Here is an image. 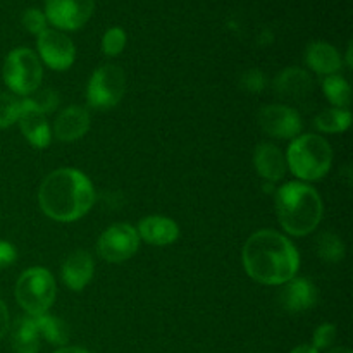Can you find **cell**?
Here are the masks:
<instances>
[{
  "instance_id": "obj_7",
  "label": "cell",
  "mask_w": 353,
  "mask_h": 353,
  "mask_svg": "<svg viewBox=\"0 0 353 353\" xmlns=\"http://www.w3.org/2000/svg\"><path fill=\"white\" fill-rule=\"evenodd\" d=\"M126 92V76L116 64H103L90 78L86 86V103L95 110L116 107Z\"/></svg>"
},
{
  "instance_id": "obj_31",
  "label": "cell",
  "mask_w": 353,
  "mask_h": 353,
  "mask_svg": "<svg viewBox=\"0 0 353 353\" xmlns=\"http://www.w3.org/2000/svg\"><path fill=\"white\" fill-rule=\"evenodd\" d=\"M17 259V252L14 248L12 243L9 241H0V269L9 268L16 262Z\"/></svg>"
},
{
  "instance_id": "obj_36",
  "label": "cell",
  "mask_w": 353,
  "mask_h": 353,
  "mask_svg": "<svg viewBox=\"0 0 353 353\" xmlns=\"http://www.w3.org/2000/svg\"><path fill=\"white\" fill-rule=\"evenodd\" d=\"M347 57H348L347 64H348V65H350V68H352V64H353V62H352V43H350V45H348V52H347Z\"/></svg>"
},
{
  "instance_id": "obj_11",
  "label": "cell",
  "mask_w": 353,
  "mask_h": 353,
  "mask_svg": "<svg viewBox=\"0 0 353 353\" xmlns=\"http://www.w3.org/2000/svg\"><path fill=\"white\" fill-rule=\"evenodd\" d=\"M259 124L265 134L279 140L295 138L302 131V117L288 105H265L259 112Z\"/></svg>"
},
{
  "instance_id": "obj_10",
  "label": "cell",
  "mask_w": 353,
  "mask_h": 353,
  "mask_svg": "<svg viewBox=\"0 0 353 353\" xmlns=\"http://www.w3.org/2000/svg\"><path fill=\"white\" fill-rule=\"evenodd\" d=\"M38 54L54 71H65L74 64L76 48L71 38L59 30H47L38 34Z\"/></svg>"
},
{
  "instance_id": "obj_27",
  "label": "cell",
  "mask_w": 353,
  "mask_h": 353,
  "mask_svg": "<svg viewBox=\"0 0 353 353\" xmlns=\"http://www.w3.org/2000/svg\"><path fill=\"white\" fill-rule=\"evenodd\" d=\"M126 31L119 26H114L105 31L102 37V52L109 57H116L126 47Z\"/></svg>"
},
{
  "instance_id": "obj_28",
  "label": "cell",
  "mask_w": 353,
  "mask_h": 353,
  "mask_svg": "<svg viewBox=\"0 0 353 353\" xmlns=\"http://www.w3.org/2000/svg\"><path fill=\"white\" fill-rule=\"evenodd\" d=\"M47 16L45 12H41L40 9H31L24 10L23 14V26L30 31L31 34H41L45 30H47Z\"/></svg>"
},
{
  "instance_id": "obj_4",
  "label": "cell",
  "mask_w": 353,
  "mask_h": 353,
  "mask_svg": "<svg viewBox=\"0 0 353 353\" xmlns=\"http://www.w3.org/2000/svg\"><path fill=\"white\" fill-rule=\"evenodd\" d=\"M331 145L319 134L296 137L286 152V164L303 181H319L331 169Z\"/></svg>"
},
{
  "instance_id": "obj_30",
  "label": "cell",
  "mask_w": 353,
  "mask_h": 353,
  "mask_svg": "<svg viewBox=\"0 0 353 353\" xmlns=\"http://www.w3.org/2000/svg\"><path fill=\"white\" fill-rule=\"evenodd\" d=\"M241 86H243L247 92H262L265 86V76L262 74L257 69H252V71H247L241 78Z\"/></svg>"
},
{
  "instance_id": "obj_35",
  "label": "cell",
  "mask_w": 353,
  "mask_h": 353,
  "mask_svg": "<svg viewBox=\"0 0 353 353\" xmlns=\"http://www.w3.org/2000/svg\"><path fill=\"white\" fill-rule=\"evenodd\" d=\"M327 353H352V350H348V348L345 347H340V348H333V350H330Z\"/></svg>"
},
{
  "instance_id": "obj_26",
  "label": "cell",
  "mask_w": 353,
  "mask_h": 353,
  "mask_svg": "<svg viewBox=\"0 0 353 353\" xmlns=\"http://www.w3.org/2000/svg\"><path fill=\"white\" fill-rule=\"evenodd\" d=\"M21 116V99L12 93L0 92V130L12 126Z\"/></svg>"
},
{
  "instance_id": "obj_21",
  "label": "cell",
  "mask_w": 353,
  "mask_h": 353,
  "mask_svg": "<svg viewBox=\"0 0 353 353\" xmlns=\"http://www.w3.org/2000/svg\"><path fill=\"white\" fill-rule=\"evenodd\" d=\"M33 317L37 321L40 336H43L48 343L57 345V347H65V343L69 341V334H71L68 323H64L62 319H59V317L52 316L48 312Z\"/></svg>"
},
{
  "instance_id": "obj_5",
  "label": "cell",
  "mask_w": 353,
  "mask_h": 353,
  "mask_svg": "<svg viewBox=\"0 0 353 353\" xmlns=\"http://www.w3.org/2000/svg\"><path fill=\"white\" fill-rule=\"evenodd\" d=\"M16 299L28 316L48 312L55 299L54 276L43 268L28 269L16 283Z\"/></svg>"
},
{
  "instance_id": "obj_25",
  "label": "cell",
  "mask_w": 353,
  "mask_h": 353,
  "mask_svg": "<svg viewBox=\"0 0 353 353\" xmlns=\"http://www.w3.org/2000/svg\"><path fill=\"white\" fill-rule=\"evenodd\" d=\"M23 100L28 103V105L33 107L34 110L43 114V116L54 112V110L59 107V93L52 88L34 90L31 95L24 97Z\"/></svg>"
},
{
  "instance_id": "obj_2",
  "label": "cell",
  "mask_w": 353,
  "mask_h": 353,
  "mask_svg": "<svg viewBox=\"0 0 353 353\" xmlns=\"http://www.w3.org/2000/svg\"><path fill=\"white\" fill-rule=\"evenodd\" d=\"M38 200L45 216L50 219L74 223L86 216L93 207L95 188L78 169H57L43 179Z\"/></svg>"
},
{
  "instance_id": "obj_20",
  "label": "cell",
  "mask_w": 353,
  "mask_h": 353,
  "mask_svg": "<svg viewBox=\"0 0 353 353\" xmlns=\"http://www.w3.org/2000/svg\"><path fill=\"white\" fill-rule=\"evenodd\" d=\"M10 338L16 353H38L40 350V331L33 316L17 317L10 331Z\"/></svg>"
},
{
  "instance_id": "obj_3",
  "label": "cell",
  "mask_w": 353,
  "mask_h": 353,
  "mask_svg": "<svg viewBox=\"0 0 353 353\" xmlns=\"http://www.w3.org/2000/svg\"><path fill=\"white\" fill-rule=\"evenodd\" d=\"M276 210L286 233L305 236L319 226L323 200L312 186L292 181L276 192Z\"/></svg>"
},
{
  "instance_id": "obj_18",
  "label": "cell",
  "mask_w": 353,
  "mask_h": 353,
  "mask_svg": "<svg viewBox=\"0 0 353 353\" xmlns=\"http://www.w3.org/2000/svg\"><path fill=\"white\" fill-rule=\"evenodd\" d=\"M314 88L312 76L299 68H288L279 72L274 79V90L285 99H302Z\"/></svg>"
},
{
  "instance_id": "obj_19",
  "label": "cell",
  "mask_w": 353,
  "mask_h": 353,
  "mask_svg": "<svg viewBox=\"0 0 353 353\" xmlns=\"http://www.w3.org/2000/svg\"><path fill=\"white\" fill-rule=\"evenodd\" d=\"M305 62L314 72L321 76L336 74L341 69V57L333 45L326 41H314L305 50Z\"/></svg>"
},
{
  "instance_id": "obj_1",
  "label": "cell",
  "mask_w": 353,
  "mask_h": 353,
  "mask_svg": "<svg viewBox=\"0 0 353 353\" xmlns=\"http://www.w3.org/2000/svg\"><path fill=\"white\" fill-rule=\"evenodd\" d=\"M243 265L247 274L262 285H285L299 272L300 255L281 233L262 230L245 243Z\"/></svg>"
},
{
  "instance_id": "obj_34",
  "label": "cell",
  "mask_w": 353,
  "mask_h": 353,
  "mask_svg": "<svg viewBox=\"0 0 353 353\" xmlns=\"http://www.w3.org/2000/svg\"><path fill=\"white\" fill-rule=\"evenodd\" d=\"M292 353H319V350H316L312 345H300V347L293 348Z\"/></svg>"
},
{
  "instance_id": "obj_14",
  "label": "cell",
  "mask_w": 353,
  "mask_h": 353,
  "mask_svg": "<svg viewBox=\"0 0 353 353\" xmlns=\"http://www.w3.org/2000/svg\"><path fill=\"white\" fill-rule=\"evenodd\" d=\"M95 264L88 252L76 250L64 261L61 269L62 281L71 288L72 292H81L93 278Z\"/></svg>"
},
{
  "instance_id": "obj_29",
  "label": "cell",
  "mask_w": 353,
  "mask_h": 353,
  "mask_svg": "<svg viewBox=\"0 0 353 353\" xmlns=\"http://www.w3.org/2000/svg\"><path fill=\"white\" fill-rule=\"evenodd\" d=\"M334 340H336V327L333 324H321L314 333L312 347L316 350H324V348H330L334 343Z\"/></svg>"
},
{
  "instance_id": "obj_8",
  "label": "cell",
  "mask_w": 353,
  "mask_h": 353,
  "mask_svg": "<svg viewBox=\"0 0 353 353\" xmlns=\"http://www.w3.org/2000/svg\"><path fill=\"white\" fill-rule=\"evenodd\" d=\"M140 247V236L138 231L131 224L119 223L107 228L99 238L97 250L103 261L110 264H119V262L128 261L137 254Z\"/></svg>"
},
{
  "instance_id": "obj_23",
  "label": "cell",
  "mask_w": 353,
  "mask_h": 353,
  "mask_svg": "<svg viewBox=\"0 0 353 353\" xmlns=\"http://www.w3.org/2000/svg\"><path fill=\"white\" fill-rule=\"evenodd\" d=\"M323 92L326 99L336 109H347L350 105L352 90L347 79L340 74H331L323 79Z\"/></svg>"
},
{
  "instance_id": "obj_13",
  "label": "cell",
  "mask_w": 353,
  "mask_h": 353,
  "mask_svg": "<svg viewBox=\"0 0 353 353\" xmlns=\"http://www.w3.org/2000/svg\"><path fill=\"white\" fill-rule=\"evenodd\" d=\"M90 130V114L85 107L69 105L54 123V134L61 141H76Z\"/></svg>"
},
{
  "instance_id": "obj_12",
  "label": "cell",
  "mask_w": 353,
  "mask_h": 353,
  "mask_svg": "<svg viewBox=\"0 0 353 353\" xmlns=\"http://www.w3.org/2000/svg\"><path fill=\"white\" fill-rule=\"evenodd\" d=\"M281 307L288 312H305L317 303V288L305 278H293L279 293Z\"/></svg>"
},
{
  "instance_id": "obj_33",
  "label": "cell",
  "mask_w": 353,
  "mask_h": 353,
  "mask_svg": "<svg viewBox=\"0 0 353 353\" xmlns=\"http://www.w3.org/2000/svg\"><path fill=\"white\" fill-rule=\"evenodd\" d=\"M54 353H92L81 347H61L59 350H55Z\"/></svg>"
},
{
  "instance_id": "obj_17",
  "label": "cell",
  "mask_w": 353,
  "mask_h": 353,
  "mask_svg": "<svg viewBox=\"0 0 353 353\" xmlns=\"http://www.w3.org/2000/svg\"><path fill=\"white\" fill-rule=\"evenodd\" d=\"M254 165L265 181H279L285 178L286 168H288L281 148L272 143L257 145L254 152Z\"/></svg>"
},
{
  "instance_id": "obj_9",
  "label": "cell",
  "mask_w": 353,
  "mask_h": 353,
  "mask_svg": "<svg viewBox=\"0 0 353 353\" xmlns=\"http://www.w3.org/2000/svg\"><path fill=\"white\" fill-rule=\"evenodd\" d=\"M95 10V0H45V16L62 31H76L85 26Z\"/></svg>"
},
{
  "instance_id": "obj_16",
  "label": "cell",
  "mask_w": 353,
  "mask_h": 353,
  "mask_svg": "<svg viewBox=\"0 0 353 353\" xmlns=\"http://www.w3.org/2000/svg\"><path fill=\"white\" fill-rule=\"evenodd\" d=\"M138 236L154 247H165L178 240L179 228L172 219L164 216L143 217L138 224Z\"/></svg>"
},
{
  "instance_id": "obj_32",
  "label": "cell",
  "mask_w": 353,
  "mask_h": 353,
  "mask_svg": "<svg viewBox=\"0 0 353 353\" xmlns=\"http://www.w3.org/2000/svg\"><path fill=\"white\" fill-rule=\"evenodd\" d=\"M7 330H9V310H7L6 303L0 300V340L6 336Z\"/></svg>"
},
{
  "instance_id": "obj_24",
  "label": "cell",
  "mask_w": 353,
  "mask_h": 353,
  "mask_svg": "<svg viewBox=\"0 0 353 353\" xmlns=\"http://www.w3.org/2000/svg\"><path fill=\"white\" fill-rule=\"evenodd\" d=\"M317 254L323 261L331 262V264H336L345 259V243L338 234H334L333 231H327L323 233L316 241Z\"/></svg>"
},
{
  "instance_id": "obj_6",
  "label": "cell",
  "mask_w": 353,
  "mask_h": 353,
  "mask_svg": "<svg viewBox=\"0 0 353 353\" xmlns=\"http://www.w3.org/2000/svg\"><path fill=\"white\" fill-rule=\"evenodd\" d=\"M43 69L38 55L31 48H14L3 62V81L16 95L28 97L38 90Z\"/></svg>"
},
{
  "instance_id": "obj_22",
  "label": "cell",
  "mask_w": 353,
  "mask_h": 353,
  "mask_svg": "<svg viewBox=\"0 0 353 353\" xmlns=\"http://www.w3.org/2000/svg\"><path fill=\"white\" fill-rule=\"evenodd\" d=\"M352 114L347 109H330L317 114L314 119V126L323 133H343L350 128Z\"/></svg>"
},
{
  "instance_id": "obj_15",
  "label": "cell",
  "mask_w": 353,
  "mask_h": 353,
  "mask_svg": "<svg viewBox=\"0 0 353 353\" xmlns=\"http://www.w3.org/2000/svg\"><path fill=\"white\" fill-rule=\"evenodd\" d=\"M17 123H19L21 133L34 148H47L50 145L52 133L47 117L28 105L23 99H21V116Z\"/></svg>"
}]
</instances>
